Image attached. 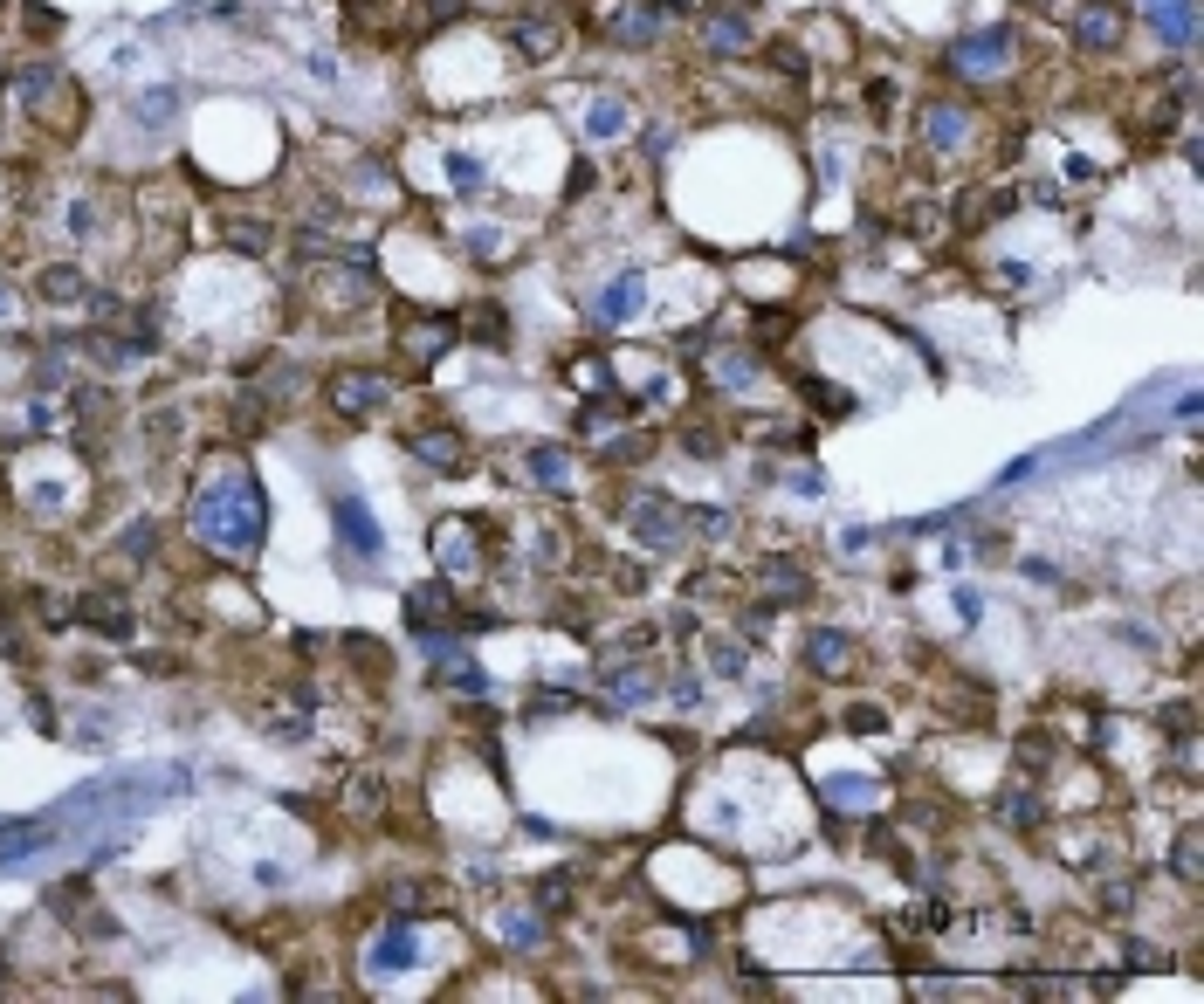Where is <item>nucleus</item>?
<instances>
[{"mask_svg":"<svg viewBox=\"0 0 1204 1004\" xmlns=\"http://www.w3.org/2000/svg\"><path fill=\"white\" fill-rule=\"evenodd\" d=\"M193 530H200L207 544H220L228 557H255V544H261V495H255V481L234 475L228 489L214 481V489L193 503Z\"/></svg>","mask_w":1204,"mask_h":1004,"instance_id":"obj_1","label":"nucleus"},{"mask_svg":"<svg viewBox=\"0 0 1204 1004\" xmlns=\"http://www.w3.org/2000/svg\"><path fill=\"white\" fill-rule=\"evenodd\" d=\"M331 524H337V537H345L358 557H378V524L365 516L358 495H331Z\"/></svg>","mask_w":1204,"mask_h":1004,"instance_id":"obj_2","label":"nucleus"},{"mask_svg":"<svg viewBox=\"0 0 1204 1004\" xmlns=\"http://www.w3.org/2000/svg\"><path fill=\"white\" fill-rule=\"evenodd\" d=\"M413 963H421L413 929H386V936L372 943V970H378V977H386V970H413Z\"/></svg>","mask_w":1204,"mask_h":1004,"instance_id":"obj_3","label":"nucleus"},{"mask_svg":"<svg viewBox=\"0 0 1204 1004\" xmlns=\"http://www.w3.org/2000/svg\"><path fill=\"white\" fill-rule=\"evenodd\" d=\"M640 296H647V282H640V276H620L613 290H599V323H626L640 310Z\"/></svg>","mask_w":1204,"mask_h":1004,"instance_id":"obj_4","label":"nucleus"},{"mask_svg":"<svg viewBox=\"0 0 1204 1004\" xmlns=\"http://www.w3.org/2000/svg\"><path fill=\"white\" fill-rule=\"evenodd\" d=\"M805 654H813V668H819V674H840L854 647H847V633H813V647H805Z\"/></svg>","mask_w":1204,"mask_h":1004,"instance_id":"obj_5","label":"nucleus"},{"mask_svg":"<svg viewBox=\"0 0 1204 1004\" xmlns=\"http://www.w3.org/2000/svg\"><path fill=\"white\" fill-rule=\"evenodd\" d=\"M585 124H593V138H620V132H626V103H620V97H599Z\"/></svg>","mask_w":1204,"mask_h":1004,"instance_id":"obj_6","label":"nucleus"},{"mask_svg":"<svg viewBox=\"0 0 1204 1004\" xmlns=\"http://www.w3.org/2000/svg\"><path fill=\"white\" fill-rule=\"evenodd\" d=\"M929 138H936V145H957V138H964L957 103H929Z\"/></svg>","mask_w":1204,"mask_h":1004,"instance_id":"obj_7","label":"nucleus"},{"mask_svg":"<svg viewBox=\"0 0 1204 1004\" xmlns=\"http://www.w3.org/2000/svg\"><path fill=\"white\" fill-rule=\"evenodd\" d=\"M42 296H48V303H56V296L70 303V296H76V269H48V276H42Z\"/></svg>","mask_w":1204,"mask_h":1004,"instance_id":"obj_8","label":"nucleus"}]
</instances>
